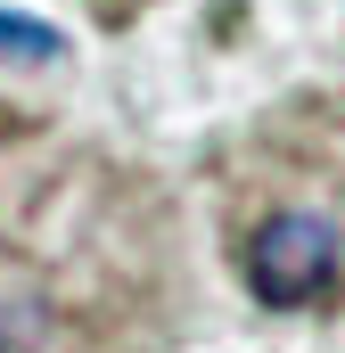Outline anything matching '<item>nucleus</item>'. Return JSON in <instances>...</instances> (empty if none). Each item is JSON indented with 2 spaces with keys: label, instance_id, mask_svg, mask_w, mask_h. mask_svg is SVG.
Wrapping results in <instances>:
<instances>
[{
  "label": "nucleus",
  "instance_id": "f257e3e1",
  "mask_svg": "<svg viewBox=\"0 0 345 353\" xmlns=\"http://www.w3.org/2000/svg\"><path fill=\"white\" fill-rule=\"evenodd\" d=\"M247 288L271 312L321 304L337 288V222H321V214H271L255 230V247H247Z\"/></svg>",
  "mask_w": 345,
  "mask_h": 353
},
{
  "label": "nucleus",
  "instance_id": "f03ea898",
  "mask_svg": "<svg viewBox=\"0 0 345 353\" xmlns=\"http://www.w3.org/2000/svg\"><path fill=\"white\" fill-rule=\"evenodd\" d=\"M0 58H17V66H50V58H66V41H58V25H33V17L0 8Z\"/></svg>",
  "mask_w": 345,
  "mask_h": 353
}]
</instances>
